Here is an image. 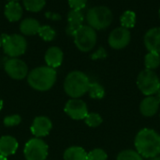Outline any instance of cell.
Segmentation results:
<instances>
[{
	"instance_id": "cell-32",
	"label": "cell",
	"mask_w": 160,
	"mask_h": 160,
	"mask_svg": "<svg viewBox=\"0 0 160 160\" xmlns=\"http://www.w3.org/2000/svg\"><path fill=\"white\" fill-rule=\"evenodd\" d=\"M45 15H46L47 18H49V19H51V20H53V21H58V20L61 19V16H60L58 13H56V12L47 11Z\"/></svg>"
},
{
	"instance_id": "cell-23",
	"label": "cell",
	"mask_w": 160,
	"mask_h": 160,
	"mask_svg": "<svg viewBox=\"0 0 160 160\" xmlns=\"http://www.w3.org/2000/svg\"><path fill=\"white\" fill-rule=\"evenodd\" d=\"M88 94L92 99H102L105 96V89L104 87L98 83V82H91L89 89H88Z\"/></svg>"
},
{
	"instance_id": "cell-11",
	"label": "cell",
	"mask_w": 160,
	"mask_h": 160,
	"mask_svg": "<svg viewBox=\"0 0 160 160\" xmlns=\"http://www.w3.org/2000/svg\"><path fill=\"white\" fill-rule=\"evenodd\" d=\"M65 112L73 120H84L88 115L87 105L81 99H70L65 106Z\"/></svg>"
},
{
	"instance_id": "cell-27",
	"label": "cell",
	"mask_w": 160,
	"mask_h": 160,
	"mask_svg": "<svg viewBox=\"0 0 160 160\" xmlns=\"http://www.w3.org/2000/svg\"><path fill=\"white\" fill-rule=\"evenodd\" d=\"M84 122L88 126L95 128V127H98L102 124L103 120H102V117L98 113L91 112V113H88V115L85 117Z\"/></svg>"
},
{
	"instance_id": "cell-30",
	"label": "cell",
	"mask_w": 160,
	"mask_h": 160,
	"mask_svg": "<svg viewBox=\"0 0 160 160\" xmlns=\"http://www.w3.org/2000/svg\"><path fill=\"white\" fill-rule=\"evenodd\" d=\"M108 56L107 51L104 47H99L98 48L92 55H91V58L94 60H98V59H104L106 58Z\"/></svg>"
},
{
	"instance_id": "cell-21",
	"label": "cell",
	"mask_w": 160,
	"mask_h": 160,
	"mask_svg": "<svg viewBox=\"0 0 160 160\" xmlns=\"http://www.w3.org/2000/svg\"><path fill=\"white\" fill-rule=\"evenodd\" d=\"M144 66L147 70L155 71L160 66V54L148 52L144 57Z\"/></svg>"
},
{
	"instance_id": "cell-12",
	"label": "cell",
	"mask_w": 160,
	"mask_h": 160,
	"mask_svg": "<svg viewBox=\"0 0 160 160\" xmlns=\"http://www.w3.org/2000/svg\"><path fill=\"white\" fill-rule=\"evenodd\" d=\"M52 128V123L48 117L38 116L34 119L30 130L36 138H42L49 135Z\"/></svg>"
},
{
	"instance_id": "cell-24",
	"label": "cell",
	"mask_w": 160,
	"mask_h": 160,
	"mask_svg": "<svg viewBox=\"0 0 160 160\" xmlns=\"http://www.w3.org/2000/svg\"><path fill=\"white\" fill-rule=\"evenodd\" d=\"M24 8L31 12L40 11L46 5V0H22Z\"/></svg>"
},
{
	"instance_id": "cell-28",
	"label": "cell",
	"mask_w": 160,
	"mask_h": 160,
	"mask_svg": "<svg viewBox=\"0 0 160 160\" xmlns=\"http://www.w3.org/2000/svg\"><path fill=\"white\" fill-rule=\"evenodd\" d=\"M107 153L100 148H96L87 153V160H107Z\"/></svg>"
},
{
	"instance_id": "cell-36",
	"label": "cell",
	"mask_w": 160,
	"mask_h": 160,
	"mask_svg": "<svg viewBox=\"0 0 160 160\" xmlns=\"http://www.w3.org/2000/svg\"><path fill=\"white\" fill-rule=\"evenodd\" d=\"M0 160H8V159H7V157H4L0 156Z\"/></svg>"
},
{
	"instance_id": "cell-29",
	"label": "cell",
	"mask_w": 160,
	"mask_h": 160,
	"mask_svg": "<svg viewBox=\"0 0 160 160\" xmlns=\"http://www.w3.org/2000/svg\"><path fill=\"white\" fill-rule=\"evenodd\" d=\"M22 122V117L18 114H13V115H9V116H6L4 118V125L6 127H12V126H16L18 124H20Z\"/></svg>"
},
{
	"instance_id": "cell-35",
	"label": "cell",
	"mask_w": 160,
	"mask_h": 160,
	"mask_svg": "<svg viewBox=\"0 0 160 160\" xmlns=\"http://www.w3.org/2000/svg\"><path fill=\"white\" fill-rule=\"evenodd\" d=\"M2 108H3V101L0 99V110H1Z\"/></svg>"
},
{
	"instance_id": "cell-10",
	"label": "cell",
	"mask_w": 160,
	"mask_h": 160,
	"mask_svg": "<svg viewBox=\"0 0 160 160\" xmlns=\"http://www.w3.org/2000/svg\"><path fill=\"white\" fill-rule=\"evenodd\" d=\"M131 40V34L129 29H127L123 26L114 28L109 35L108 43L109 45L115 50H120L126 48Z\"/></svg>"
},
{
	"instance_id": "cell-4",
	"label": "cell",
	"mask_w": 160,
	"mask_h": 160,
	"mask_svg": "<svg viewBox=\"0 0 160 160\" xmlns=\"http://www.w3.org/2000/svg\"><path fill=\"white\" fill-rule=\"evenodd\" d=\"M112 19V12L106 6L93 7L86 13L87 24L95 30H103L108 28L111 25Z\"/></svg>"
},
{
	"instance_id": "cell-31",
	"label": "cell",
	"mask_w": 160,
	"mask_h": 160,
	"mask_svg": "<svg viewBox=\"0 0 160 160\" xmlns=\"http://www.w3.org/2000/svg\"><path fill=\"white\" fill-rule=\"evenodd\" d=\"M86 3L87 0H68V4L71 9L76 10H82L86 6Z\"/></svg>"
},
{
	"instance_id": "cell-37",
	"label": "cell",
	"mask_w": 160,
	"mask_h": 160,
	"mask_svg": "<svg viewBox=\"0 0 160 160\" xmlns=\"http://www.w3.org/2000/svg\"><path fill=\"white\" fill-rule=\"evenodd\" d=\"M0 47H2V37L0 36Z\"/></svg>"
},
{
	"instance_id": "cell-9",
	"label": "cell",
	"mask_w": 160,
	"mask_h": 160,
	"mask_svg": "<svg viewBox=\"0 0 160 160\" xmlns=\"http://www.w3.org/2000/svg\"><path fill=\"white\" fill-rule=\"evenodd\" d=\"M5 72L9 77L15 80H21L27 77L28 67L24 61L18 58H10L5 62Z\"/></svg>"
},
{
	"instance_id": "cell-39",
	"label": "cell",
	"mask_w": 160,
	"mask_h": 160,
	"mask_svg": "<svg viewBox=\"0 0 160 160\" xmlns=\"http://www.w3.org/2000/svg\"><path fill=\"white\" fill-rule=\"evenodd\" d=\"M158 13H159V17H160V9H159V12H158Z\"/></svg>"
},
{
	"instance_id": "cell-5",
	"label": "cell",
	"mask_w": 160,
	"mask_h": 160,
	"mask_svg": "<svg viewBox=\"0 0 160 160\" xmlns=\"http://www.w3.org/2000/svg\"><path fill=\"white\" fill-rule=\"evenodd\" d=\"M1 37L3 50L8 57L18 58L25 53L27 48V41L23 36L20 34H3Z\"/></svg>"
},
{
	"instance_id": "cell-7",
	"label": "cell",
	"mask_w": 160,
	"mask_h": 160,
	"mask_svg": "<svg viewBox=\"0 0 160 160\" xmlns=\"http://www.w3.org/2000/svg\"><path fill=\"white\" fill-rule=\"evenodd\" d=\"M74 43L82 52H90L97 43V32L91 26L82 25L74 34Z\"/></svg>"
},
{
	"instance_id": "cell-14",
	"label": "cell",
	"mask_w": 160,
	"mask_h": 160,
	"mask_svg": "<svg viewBox=\"0 0 160 160\" xmlns=\"http://www.w3.org/2000/svg\"><path fill=\"white\" fill-rule=\"evenodd\" d=\"M143 42L148 52L160 54V27L150 28L144 35Z\"/></svg>"
},
{
	"instance_id": "cell-8",
	"label": "cell",
	"mask_w": 160,
	"mask_h": 160,
	"mask_svg": "<svg viewBox=\"0 0 160 160\" xmlns=\"http://www.w3.org/2000/svg\"><path fill=\"white\" fill-rule=\"evenodd\" d=\"M48 145L39 138L28 141L23 149V156L26 160H45L48 157Z\"/></svg>"
},
{
	"instance_id": "cell-1",
	"label": "cell",
	"mask_w": 160,
	"mask_h": 160,
	"mask_svg": "<svg viewBox=\"0 0 160 160\" xmlns=\"http://www.w3.org/2000/svg\"><path fill=\"white\" fill-rule=\"evenodd\" d=\"M136 151L143 158H153L160 155V135L151 128L138 132L134 140Z\"/></svg>"
},
{
	"instance_id": "cell-18",
	"label": "cell",
	"mask_w": 160,
	"mask_h": 160,
	"mask_svg": "<svg viewBox=\"0 0 160 160\" xmlns=\"http://www.w3.org/2000/svg\"><path fill=\"white\" fill-rule=\"evenodd\" d=\"M4 14L9 22H18L22 17V8L18 2H8L5 7Z\"/></svg>"
},
{
	"instance_id": "cell-16",
	"label": "cell",
	"mask_w": 160,
	"mask_h": 160,
	"mask_svg": "<svg viewBox=\"0 0 160 160\" xmlns=\"http://www.w3.org/2000/svg\"><path fill=\"white\" fill-rule=\"evenodd\" d=\"M44 58H45V61H46L48 67L55 69L62 64L63 58H64V54H63V51L59 47L52 46L46 51Z\"/></svg>"
},
{
	"instance_id": "cell-26",
	"label": "cell",
	"mask_w": 160,
	"mask_h": 160,
	"mask_svg": "<svg viewBox=\"0 0 160 160\" xmlns=\"http://www.w3.org/2000/svg\"><path fill=\"white\" fill-rule=\"evenodd\" d=\"M38 34L43 41H51L54 40L56 36L55 30L50 25H41Z\"/></svg>"
},
{
	"instance_id": "cell-3",
	"label": "cell",
	"mask_w": 160,
	"mask_h": 160,
	"mask_svg": "<svg viewBox=\"0 0 160 160\" xmlns=\"http://www.w3.org/2000/svg\"><path fill=\"white\" fill-rule=\"evenodd\" d=\"M89 77L81 71L70 72L64 81V90L72 99H79L84 95L90 86Z\"/></svg>"
},
{
	"instance_id": "cell-2",
	"label": "cell",
	"mask_w": 160,
	"mask_h": 160,
	"mask_svg": "<svg viewBox=\"0 0 160 160\" xmlns=\"http://www.w3.org/2000/svg\"><path fill=\"white\" fill-rule=\"evenodd\" d=\"M57 73L55 69L48 66H40L33 69L27 74V82L31 88L38 91L51 90L56 82Z\"/></svg>"
},
{
	"instance_id": "cell-33",
	"label": "cell",
	"mask_w": 160,
	"mask_h": 160,
	"mask_svg": "<svg viewBox=\"0 0 160 160\" xmlns=\"http://www.w3.org/2000/svg\"><path fill=\"white\" fill-rule=\"evenodd\" d=\"M156 96H157V98L158 99V101L160 102V89L158 91V92L156 93Z\"/></svg>"
},
{
	"instance_id": "cell-15",
	"label": "cell",
	"mask_w": 160,
	"mask_h": 160,
	"mask_svg": "<svg viewBox=\"0 0 160 160\" xmlns=\"http://www.w3.org/2000/svg\"><path fill=\"white\" fill-rule=\"evenodd\" d=\"M84 17L82 10L71 9L68 13V25L66 28V33L68 36L73 37L76 31L82 25Z\"/></svg>"
},
{
	"instance_id": "cell-20",
	"label": "cell",
	"mask_w": 160,
	"mask_h": 160,
	"mask_svg": "<svg viewBox=\"0 0 160 160\" xmlns=\"http://www.w3.org/2000/svg\"><path fill=\"white\" fill-rule=\"evenodd\" d=\"M64 160H87V153L79 146H71L64 153Z\"/></svg>"
},
{
	"instance_id": "cell-19",
	"label": "cell",
	"mask_w": 160,
	"mask_h": 160,
	"mask_svg": "<svg viewBox=\"0 0 160 160\" xmlns=\"http://www.w3.org/2000/svg\"><path fill=\"white\" fill-rule=\"evenodd\" d=\"M40 26L41 25L38 20H36L34 18H26L21 22L20 30L23 35L34 36L38 33Z\"/></svg>"
},
{
	"instance_id": "cell-34",
	"label": "cell",
	"mask_w": 160,
	"mask_h": 160,
	"mask_svg": "<svg viewBox=\"0 0 160 160\" xmlns=\"http://www.w3.org/2000/svg\"><path fill=\"white\" fill-rule=\"evenodd\" d=\"M150 160H160V157H159V156H158V157H156L150 158Z\"/></svg>"
},
{
	"instance_id": "cell-25",
	"label": "cell",
	"mask_w": 160,
	"mask_h": 160,
	"mask_svg": "<svg viewBox=\"0 0 160 160\" xmlns=\"http://www.w3.org/2000/svg\"><path fill=\"white\" fill-rule=\"evenodd\" d=\"M116 160H143V157L136 150H124L121 151L118 155Z\"/></svg>"
},
{
	"instance_id": "cell-17",
	"label": "cell",
	"mask_w": 160,
	"mask_h": 160,
	"mask_svg": "<svg viewBox=\"0 0 160 160\" xmlns=\"http://www.w3.org/2000/svg\"><path fill=\"white\" fill-rule=\"evenodd\" d=\"M19 147L18 141L11 136H3L0 138V156L7 157L16 153Z\"/></svg>"
},
{
	"instance_id": "cell-22",
	"label": "cell",
	"mask_w": 160,
	"mask_h": 160,
	"mask_svg": "<svg viewBox=\"0 0 160 160\" xmlns=\"http://www.w3.org/2000/svg\"><path fill=\"white\" fill-rule=\"evenodd\" d=\"M121 26L129 29L135 26L136 24V13L132 10H126L120 17Z\"/></svg>"
},
{
	"instance_id": "cell-38",
	"label": "cell",
	"mask_w": 160,
	"mask_h": 160,
	"mask_svg": "<svg viewBox=\"0 0 160 160\" xmlns=\"http://www.w3.org/2000/svg\"><path fill=\"white\" fill-rule=\"evenodd\" d=\"M8 1H9V2H11V1H15V2H17L18 0H8Z\"/></svg>"
},
{
	"instance_id": "cell-13",
	"label": "cell",
	"mask_w": 160,
	"mask_h": 160,
	"mask_svg": "<svg viewBox=\"0 0 160 160\" xmlns=\"http://www.w3.org/2000/svg\"><path fill=\"white\" fill-rule=\"evenodd\" d=\"M160 102L156 95L145 96L140 104V112L143 117H153L158 112Z\"/></svg>"
},
{
	"instance_id": "cell-6",
	"label": "cell",
	"mask_w": 160,
	"mask_h": 160,
	"mask_svg": "<svg viewBox=\"0 0 160 160\" xmlns=\"http://www.w3.org/2000/svg\"><path fill=\"white\" fill-rule=\"evenodd\" d=\"M137 87L145 96L155 95L160 89V79L155 71L144 69L137 77Z\"/></svg>"
}]
</instances>
